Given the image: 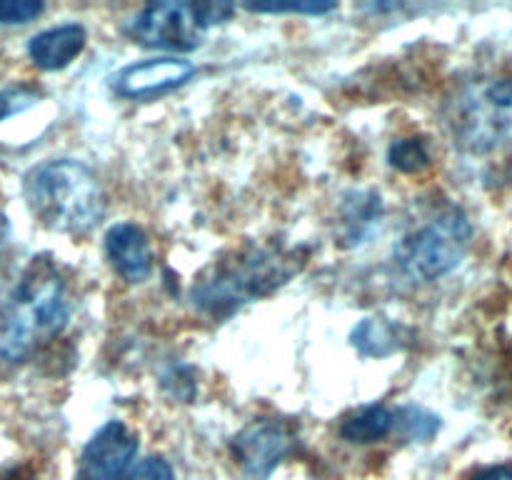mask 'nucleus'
I'll return each mask as SVG.
<instances>
[{
    "instance_id": "nucleus-1",
    "label": "nucleus",
    "mask_w": 512,
    "mask_h": 480,
    "mask_svg": "<svg viewBox=\"0 0 512 480\" xmlns=\"http://www.w3.org/2000/svg\"><path fill=\"white\" fill-rule=\"evenodd\" d=\"M65 280L48 258H33L0 293V360L20 363L68 325Z\"/></svg>"
},
{
    "instance_id": "nucleus-2",
    "label": "nucleus",
    "mask_w": 512,
    "mask_h": 480,
    "mask_svg": "<svg viewBox=\"0 0 512 480\" xmlns=\"http://www.w3.org/2000/svg\"><path fill=\"white\" fill-rule=\"evenodd\" d=\"M25 200L45 228L83 235L105 215V193L88 165L48 160L25 175Z\"/></svg>"
},
{
    "instance_id": "nucleus-3",
    "label": "nucleus",
    "mask_w": 512,
    "mask_h": 480,
    "mask_svg": "<svg viewBox=\"0 0 512 480\" xmlns=\"http://www.w3.org/2000/svg\"><path fill=\"white\" fill-rule=\"evenodd\" d=\"M305 265L300 250L248 248L215 263L193 285V303L210 315H225L238 305L270 295Z\"/></svg>"
},
{
    "instance_id": "nucleus-4",
    "label": "nucleus",
    "mask_w": 512,
    "mask_h": 480,
    "mask_svg": "<svg viewBox=\"0 0 512 480\" xmlns=\"http://www.w3.org/2000/svg\"><path fill=\"white\" fill-rule=\"evenodd\" d=\"M473 225L458 208H448L405 235L395 248L400 270L415 283H433L458 268L468 253Z\"/></svg>"
},
{
    "instance_id": "nucleus-5",
    "label": "nucleus",
    "mask_w": 512,
    "mask_h": 480,
    "mask_svg": "<svg viewBox=\"0 0 512 480\" xmlns=\"http://www.w3.org/2000/svg\"><path fill=\"white\" fill-rule=\"evenodd\" d=\"M195 3H155L140 10L130 23V35L145 48L193 50L203 35Z\"/></svg>"
},
{
    "instance_id": "nucleus-6",
    "label": "nucleus",
    "mask_w": 512,
    "mask_h": 480,
    "mask_svg": "<svg viewBox=\"0 0 512 480\" xmlns=\"http://www.w3.org/2000/svg\"><path fill=\"white\" fill-rule=\"evenodd\" d=\"M293 433L278 420H258L235 438L233 453L245 480H268L275 465L293 450Z\"/></svg>"
},
{
    "instance_id": "nucleus-7",
    "label": "nucleus",
    "mask_w": 512,
    "mask_h": 480,
    "mask_svg": "<svg viewBox=\"0 0 512 480\" xmlns=\"http://www.w3.org/2000/svg\"><path fill=\"white\" fill-rule=\"evenodd\" d=\"M135 453L138 438L120 420H110L85 445L75 480H123Z\"/></svg>"
},
{
    "instance_id": "nucleus-8",
    "label": "nucleus",
    "mask_w": 512,
    "mask_h": 480,
    "mask_svg": "<svg viewBox=\"0 0 512 480\" xmlns=\"http://www.w3.org/2000/svg\"><path fill=\"white\" fill-rule=\"evenodd\" d=\"M195 73V65L188 60L158 58L145 60V63L130 65L115 80V90L125 98H148V95L165 93L170 88H178L190 75Z\"/></svg>"
},
{
    "instance_id": "nucleus-9",
    "label": "nucleus",
    "mask_w": 512,
    "mask_h": 480,
    "mask_svg": "<svg viewBox=\"0 0 512 480\" xmlns=\"http://www.w3.org/2000/svg\"><path fill=\"white\" fill-rule=\"evenodd\" d=\"M105 253L115 273L128 283H143L153 273V250L138 225H113L105 235Z\"/></svg>"
},
{
    "instance_id": "nucleus-10",
    "label": "nucleus",
    "mask_w": 512,
    "mask_h": 480,
    "mask_svg": "<svg viewBox=\"0 0 512 480\" xmlns=\"http://www.w3.org/2000/svg\"><path fill=\"white\" fill-rule=\"evenodd\" d=\"M85 40L88 35H85L83 25L65 23L33 35L28 43V53L33 63L43 70H60L78 58L80 50L85 48Z\"/></svg>"
},
{
    "instance_id": "nucleus-11",
    "label": "nucleus",
    "mask_w": 512,
    "mask_h": 480,
    "mask_svg": "<svg viewBox=\"0 0 512 480\" xmlns=\"http://www.w3.org/2000/svg\"><path fill=\"white\" fill-rule=\"evenodd\" d=\"M395 428V413L385 405H365L358 413L348 415L340 425V435L348 443L368 445L383 440Z\"/></svg>"
},
{
    "instance_id": "nucleus-12",
    "label": "nucleus",
    "mask_w": 512,
    "mask_h": 480,
    "mask_svg": "<svg viewBox=\"0 0 512 480\" xmlns=\"http://www.w3.org/2000/svg\"><path fill=\"white\" fill-rule=\"evenodd\" d=\"M400 325L385 320H363L353 333V343L365 355H388L400 348Z\"/></svg>"
},
{
    "instance_id": "nucleus-13",
    "label": "nucleus",
    "mask_w": 512,
    "mask_h": 480,
    "mask_svg": "<svg viewBox=\"0 0 512 480\" xmlns=\"http://www.w3.org/2000/svg\"><path fill=\"white\" fill-rule=\"evenodd\" d=\"M388 158L390 165L403 170V173H418V170L430 165V153L420 138H403L398 143H393Z\"/></svg>"
},
{
    "instance_id": "nucleus-14",
    "label": "nucleus",
    "mask_w": 512,
    "mask_h": 480,
    "mask_svg": "<svg viewBox=\"0 0 512 480\" xmlns=\"http://www.w3.org/2000/svg\"><path fill=\"white\" fill-rule=\"evenodd\" d=\"M395 420L403 423V430L408 438L413 440H428L433 438L435 430H438V418L433 413H425L420 408H405L395 415Z\"/></svg>"
},
{
    "instance_id": "nucleus-15",
    "label": "nucleus",
    "mask_w": 512,
    "mask_h": 480,
    "mask_svg": "<svg viewBox=\"0 0 512 480\" xmlns=\"http://www.w3.org/2000/svg\"><path fill=\"white\" fill-rule=\"evenodd\" d=\"M245 8L255 13H305V15H323L335 10V3H323V0H290V3H245Z\"/></svg>"
},
{
    "instance_id": "nucleus-16",
    "label": "nucleus",
    "mask_w": 512,
    "mask_h": 480,
    "mask_svg": "<svg viewBox=\"0 0 512 480\" xmlns=\"http://www.w3.org/2000/svg\"><path fill=\"white\" fill-rule=\"evenodd\" d=\"M40 93L28 85H15V88L0 90V120L10 118V115H18L23 110H28L30 105L38 103Z\"/></svg>"
},
{
    "instance_id": "nucleus-17",
    "label": "nucleus",
    "mask_w": 512,
    "mask_h": 480,
    "mask_svg": "<svg viewBox=\"0 0 512 480\" xmlns=\"http://www.w3.org/2000/svg\"><path fill=\"white\" fill-rule=\"evenodd\" d=\"M43 13V3L38 0H0V23L23 25Z\"/></svg>"
},
{
    "instance_id": "nucleus-18",
    "label": "nucleus",
    "mask_w": 512,
    "mask_h": 480,
    "mask_svg": "<svg viewBox=\"0 0 512 480\" xmlns=\"http://www.w3.org/2000/svg\"><path fill=\"white\" fill-rule=\"evenodd\" d=\"M125 480H173V470L163 458H145L125 475Z\"/></svg>"
},
{
    "instance_id": "nucleus-19",
    "label": "nucleus",
    "mask_w": 512,
    "mask_h": 480,
    "mask_svg": "<svg viewBox=\"0 0 512 480\" xmlns=\"http://www.w3.org/2000/svg\"><path fill=\"white\" fill-rule=\"evenodd\" d=\"M488 98L495 105H512V80H500L488 90Z\"/></svg>"
},
{
    "instance_id": "nucleus-20",
    "label": "nucleus",
    "mask_w": 512,
    "mask_h": 480,
    "mask_svg": "<svg viewBox=\"0 0 512 480\" xmlns=\"http://www.w3.org/2000/svg\"><path fill=\"white\" fill-rule=\"evenodd\" d=\"M478 480H512V468H495V470H488V473L480 475Z\"/></svg>"
},
{
    "instance_id": "nucleus-21",
    "label": "nucleus",
    "mask_w": 512,
    "mask_h": 480,
    "mask_svg": "<svg viewBox=\"0 0 512 480\" xmlns=\"http://www.w3.org/2000/svg\"><path fill=\"white\" fill-rule=\"evenodd\" d=\"M8 233H10V225H8V218H5L3 213H0V253H3L5 243H8Z\"/></svg>"
}]
</instances>
